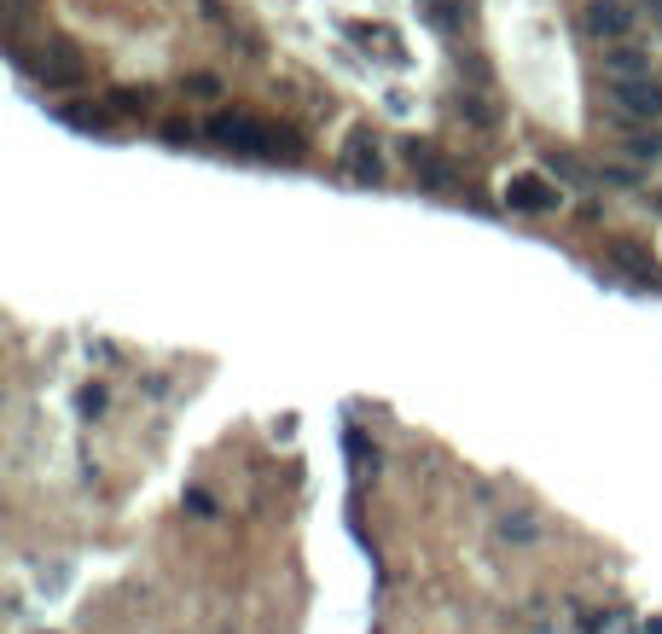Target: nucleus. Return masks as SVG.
<instances>
[{
	"mask_svg": "<svg viewBox=\"0 0 662 634\" xmlns=\"http://www.w3.org/2000/svg\"><path fill=\"white\" fill-rule=\"evenodd\" d=\"M210 135L221 146H239V152H250V158H279V135L262 128V123H250V116L221 111V116H210Z\"/></svg>",
	"mask_w": 662,
	"mask_h": 634,
	"instance_id": "1",
	"label": "nucleus"
},
{
	"mask_svg": "<svg viewBox=\"0 0 662 634\" xmlns=\"http://www.w3.org/2000/svg\"><path fill=\"white\" fill-rule=\"evenodd\" d=\"M610 99H616L622 116H634V123H651V128H657V116H662V82H651V76H639V82H610Z\"/></svg>",
	"mask_w": 662,
	"mask_h": 634,
	"instance_id": "2",
	"label": "nucleus"
},
{
	"mask_svg": "<svg viewBox=\"0 0 662 634\" xmlns=\"http://www.w3.org/2000/svg\"><path fill=\"white\" fill-rule=\"evenodd\" d=\"M587 29L599 41H622L627 29H634V12H627L622 0H587Z\"/></svg>",
	"mask_w": 662,
	"mask_h": 634,
	"instance_id": "3",
	"label": "nucleus"
},
{
	"mask_svg": "<svg viewBox=\"0 0 662 634\" xmlns=\"http://www.w3.org/2000/svg\"><path fill=\"white\" fill-rule=\"evenodd\" d=\"M505 204H512V210H552L558 192L540 175H512V181H505Z\"/></svg>",
	"mask_w": 662,
	"mask_h": 634,
	"instance_id": "4",
	"label": "nucleus"
},
{
	"mask_svg": "<svg viewBox=\"0 0 662 634\" xmlns=\"http://www.w3.org/2000/svg\"><path fill=\"white\" fill-rule=\"evenodd\" d=\"M47 88H76L82 82V59L71 53V47H53V53H41V71H36Z\"/></svg>",
	"mask_w": 662,
	"mask_h": 634,
	"instance_id": "5",
	"label": "nucleus"
},
{
	"mask_svg": "<svg viewBox=\"0 0 662 634\" xmlns=\"http://www.w3.org/2000/svg\"><path fill=\"white\" fill-rule=\"evenodd\" d=\"M610 257H616V269H627V274L639 279V286H662V269H657L651 257H645L634 239H616V245H610Z\"/></svg>",
	"mask_w": 662,
	"mask_h": 634,
	"instance_id": "6",
	"label": "nucleus"
},
{
	"mask_svg": "<svg viewBox=\"0 0 662 634\" xmlns=\"http://www.w3.org/2000/svg\"><path fill=\"white\" fill-rule=\"evenodd\" d=\"M401 152H407V163H413V170H419L424 181H430V187H453V170H448V163L436 158V146H419V140H407Z\"/></svg>",
	"mask_w": 662,
	"mask_h": 634,
	"instance_id": "7",
	"label": "nucleus"
},
{
	"mask_svg": "<svg viewBox=\"0 0 662 634\" xmlns=\"http://www.w3.org/2000/svg\"><path fill=\"white\" fill-rule=\"evenodd\" d=\"M604 71H610V82H639V76H651V59L634 53V47H616V53L604 59Z\"/></svg>",
	"mask_w": 662,
	"mask_h": 634,
	"instance_id": "8",
	"label": "nucleus"
},
{
	"mask_svg": "<svg viewBox=\"0 0 662 634\" xmlns=\"http://www.w3.org/2000/svg\"><path fill=\"white\" fill-rule=\"evenodd\" d=\"M349 175H354V181H378V175H384V163H378V152H372L366 135L349 140Z\"/></svg>",
	"mask_w": 662,
	"mask_h": 634,
	"instance_id": "9",
	"label": "nucleus"
},
{
	"mask_svg": "<svg viewBox=\"0 0 662 634\" xmlns=\"http://www.w3.org/2000/svg\"><path fill=\"white\" fill-rule=\"evenodd\" d=\"M662 152V135H657V128H645V135H627V158H634V163H651Z\"/></svg>",
	"mask_w": 662,
	"mask_h": 634,
	"instance_id": "10",
	"label": "nucleus"
},
{
	"mask_svg": "<svg viewBox=\"0 0 662 634\" xmlns=\"http://www.w3.org/2000/svg\"><path fill=\"white\" fill-rule=\"evenodd\" d=\"M430 12H436V24H441V29H460V7H453V0H436Z\"/></svg>",
	"mask_w": 662,
	"mask_h": 634,
	"instance_id": "11",
	"label": "nucleus"
},
{
	"mask_svg": "<svg viewBox=\"0 0 662 634\" xmlns=\"http://www.w3.org/2000/svg\"><path fill=\"white\" fill-rule=\"evenodd\" d=\"M645 7H651V12H657V18H662V0H645Z\"/></svg>",
	"mask_w": 662,
	"mask_h": 634,
	"instance_id": "12",
	"label": "nucleus"
}]
</instances>
